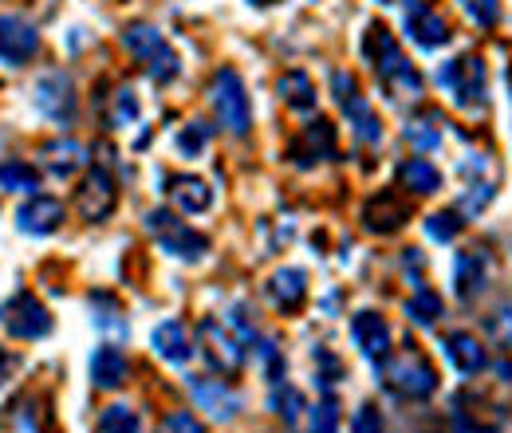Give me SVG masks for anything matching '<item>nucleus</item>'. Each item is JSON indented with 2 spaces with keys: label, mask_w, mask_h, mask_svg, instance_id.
<instances>
[{
  "label": "nucleus",
  "mask_w": 512,
  "mask_h": 433,
  "mask_svg": "<svg viewBox=\"0 0 512 433\" xmlns=\"http://www.w3.org/2000/svg\"><path fill=\"white\" fill-rule=\"evenodd\" d=\"M363 52H367V60L375 67L379 83H383L394 99H410V103L422 99V75H418L414 63L402 56V48H398V40L390 36L386 24H371V28H367Z\"/></svg>",
  "instance_id": "obj_1"
},
{
  "label": "nucleus",
  "mask_w": 512,
  "mask_h": 433,
  "mask_svg": "<svg viewBox=\"0 0 512 433\" xmlns=\"http://www.w3.org/2000/svg\"><path fill=\"white\" fill-rule=\"evenodd\" d=\"M123 44H127L130 56L146 67V75H150L154 83L178 79L182 56H178V48L162 36V28H154V24H130L127 32H123Z\"/></svg>",
  "instance_id": "obj_2"
},
{
  "label": "nucleus",
  "mask_w": 512,
  "mask_h": 433,
  "mask_svg": "<svg viewBox=\"0 0 512 433\" xmlns=\"http://www.w3.org/2000/svg\"><path fill=\"white\" fill-rule=\"evenodd\" d=\"M383 382L390 394H398V398H406V402H418V398H430L434 390H438V371L430 367V359L422 355V351H414L410 343H406V351L398 355V359H386L383 363Z\"/></svg>",
  "instance_id": "obj_3"
},
{
  "label": "nucleus",
  "mask_w": 512,
  "mask_h": 433,
  "mask_svg": "<svg viewBox=\"0 0 512 433\" xmlns=\"http://www.w3.org/2000/svg\"><path fill=\"white\" fill-rule=\"evenodd\" d=\"M209 103L217 111V123L225 126L229 134H249L253 126V107H249V91H245V79L237 75V67H221L213 75V87H209Z\"/></svg>",
  "instance_id": "obj_4"
},
{
  "label": "nucleus",
  "mask_w": 512,
  "mask_h": 433,
  "mask_svg": "<svg viewBox=\"0 0 512 433\" xmlns=\"http://www.w3.org/2000/svg\"><path fill=\"white\" fill-rule=\"evenodd\" d=\"M146 229L154 233V241H158L162 252H170V256H178V260H201V256L209 252V237L190 229L186 221H178L170 209H154V213L146 217Z\"/></svg>",
  "instance_id": "obj_5"
},
{
  "label": "nucleus",
  "mask_w": 512,
  "mask_h": 433,
  "mask_svg": "<svg viewBox=\"0 0 512 433\" xmlns=\"http://www.w3.org/2000/svg\"><path fill=\"white\" fill-rule=\"evenodd\" d=\"M438 87H446L457 107L481 111V107H485V63L477 60V56H457V60H449L446 67L438 71Z\"/></svg>",
  "instance_id": "obj_6"
},
{
  "label": "nucleus",
  "mask_w": 512,
  "mask_h": 433,
  "mask_svg": "<svg viewBox=\"0 0 512 433\" xmlns=\"http://www.w3.org/2000/svg\"><path fill=\"white\" fill-rule=\"evenodd\" d=\"M0 327H4L12 339L32 343V339H44V335L52 331V315H48V308H44L32 292H16V296H8V300L0 304Z\"/></svg>",
  "instance_id": "obj_7"
},
{
  "label": "nucleus",
  "mask_w": 512,
  "mask_h": 433,
  "mask_svg": "<svg viewBox=\"0 0 512 433\" xmlns=\"http://www.w3.org/2000/svg\"><path fill=\"white\" fill-rule=\"evenodd\" d=\"M201 347H205V359L217 374H237L245 367V347L233 339V331L217 315L201 319Z\"/></svg>",
  "instance_id": "obj_8"
},
{
  "label": "nucleus",
  "mask_w": 512,
  "mask_h": 433,
  "mask_svg": "<svg viewBox=\"0 0 512 433\" xmlns=\"http://www.w3.org/2000/svg\"><path fill=\"white\" fill-rule=\"evenodd\" d=\"M36 111L60 126L75 123L79 99H75V87H71V79H67L64 71H48V75L36 83Z\"/></svg>",
  "instance_id": "obj_9"
},
{
  "label": "nucleus",
  "mask_w": 512,
  "mask_h": 433,
  "mask_svg": "<svg viewBox=\"0 0 512 433\" xmlns=\"http://www.w3.org/2000/svg\"><path fill=\"white\" fill-rule=\"evenodd\" d=\"M489 284H493V256L481 252V248L457 252V264H453V292H457V300L473 304V300L485 296Z\"/></svg>",
  "instance_id": "obj_10"
},
{
  "label": "nucleus",
  "mask_w": 512,
  "mask_h": 433,
  "mask_svg": "<svg viewBox=\"0 0 512 433\" xmlns=\"http://www.w3.org/2000/svg\"><path fill=\"white\" fill-rule=\"evenodd\" d=\"M190 390H193V402L213 418V422H233L241 414V394L221 382V378H205V374H193L190 378Z\"/></svg>",
  "instance_id": "obj_11"
},
{
  "label": "nucleus",
  "mask_w": 512,
  "mask_h": 433,
  "mask_svg": "<svg viewBox=\"0 0 512 433\" xmlns=\"http://www.w3.org/2000/svg\"><path fill=\"white\" fill-rule=\"evenodd\" d=\"M402 24H406V36H410L418 48H426V52H438V48H446L449 44L446 20H442L426 0H406V8H402Z\"/></svg>",
  "instance_id": "obj_12"
},
{
  "label": "nucleus",
  "mask_w": 512,
  "mask_h": 433,
  "mask_svg": "<svg viewBox=\"0 0 512 433\" xmlns=\"http://www.w3.org/2000/svg\"><path fill=\"white\" fill-rule=\"evenodd\" d=\"M335 126L327 123V119H316V123H308L300 130V138L288 146V158L300 166V170H308V166H320V162H335Z\"/></svg>",
  "instance_id": "obj_13"
},
{
  "label": "nucleus",
  "mask_w": 512,
  "mask_h": 433,
  "mask_svg": "<svg viewBox=\"0 0 512 433\" xmlns=\"http://www.w3.org/2000/svg\"><path fill=\"white\" fill-rule=\"evenodd\" d=\"M36 52H40V32L20 16H0V63L24 67L28 60H36Z\"/></svg>",
  "instance_id": "obj_14"
},
{
  "label": "nucleus",
  "mask_w": 512,
  "mask_h": 433,
  "mask_svg": "<svg viewBox=\"0 0 512 433\" xmlns=\"http://www.w3.org/2000/svg\"><path fill=\"white\" fill-rule=\"evenodd\" d=\"M115 205H119V189H115L111 170L107 166H91L87 182L79 189V213L87 221H107L115 213Z\"/></svg>",
  "instance_id": "obj_15"
},
{
  "label": "nucleus",
  "mask_w": 512,
  "mask_h": 433,
  "mask_svg": "<svg viewBox=\"0 0 512 433\" xmlns=\"http://www.w3.org/2000/svg\"><path fill=\"white\" fill-rule=\"evenodd\" d=\"M64 225V205L60 197H48V193H32L20 209H16V229L28 233V237H48Z\"/></svg>",
  "instance_id": "obj_16"
},
{
  "label": "nucleus",
  "mask_w": 512,
  "mask_h": 433,
  "mask_svg": "<svg viewBox=\"0 0 512 433\" xmlns=\"http://www.w3.org/2000/svg\"><path fill=\"white\" fill-rule=\"evenodd\" d=\"M351 339H355V347L363 351L367 363H379V367H383L386 359H390V327H386L383 315L359 311V315L351 319Z\"/></svg>",
  "instance_id": "obj_17"
},
{
  "label": "nucleus",
  "mask_w": 512,
  "mask_h": 433,
  "mask_svg": "<svg viewBox=\"0 0 512 433\" xmlns=\"http://www.w3.org/2000/svg\"><path fill=\"white\" fill-rule=\"evenodd\" d=\"M150 347L166 359V363H174V367H186L193 359V335L186 323H178V319H162L154 331H150Z\"/></svg>",
  "instance_id": "obj_18"
},
{
  "label": "nucleus",
  "mask_w": 512,
  "mask_h": 433,
  "mask_svg": "<svg viewBox=\"0 0 512 433\" xmlns=\"http://www.w3.org/2000/svg\"><path fill=\"white\" fill-rule=\"evenodd\" d=\"M410 217V205L394 193V189H386V193H379L375 201H367V209H363V225L371 229V233H379V237H386V233H394V229H402V221Z\"/></svg>",
  "instance_id": "obj_19"
},
{
  "label": "nucleus",
  "mask_w": 512,
  "mask_h": 433,
  "mask_svg": "<svg viewBox=\"0 0 512 433\" xmlns=\"http://www.w3.org/2000/svg\"><path fill=\"white\" fill-rule=\"evenodd\" d=\"M268 300L276 304L280 311H300L304 300H308V276L300 268H280L268 276Z\"/></svg>",
  "instance_id": "obj_20"
},
{
  "label": "nucleus",
  "mask_w": 512,
  "mask_h": 433,
  "mask_svg": "<svg viewBox=\"0 0 512 433\" xmlns=\"http://www.w3.org/2000/svg\"><path fill=\"white\" fill-rule=\"evenodd\" d=\"M127 374H130V363L119 347H99L91 355V382L99 390H119L127 382Z\"/></svg>",
  "instance_id": "obj_21"
},
{
  "label": "nucleus",
  "mask_w": 512,
  "mask_h": 433,
  "mask_svg": "<svg viewBox=\"0 0 512 433\" xmlns=\"http://www.w3.org/2000/svg\"><path fill=\"white\" fill-rule=\"evenodd\" d=\"M446 355L449 363L457 367V371L465 374V378H473V374L485 371V363H489V355H485V347L469 335V331H453L446 339Z\"/></svg>",
  "instance_id": "obj_22"
},
{
  "label": "nucleus",
  "mask_w": 512,
  "mask_h": 433,
  "mask_svg": "<svg viewBox=\"0 0 512 433\" xmlns=\"http://www.w3.org/2000/svg\"><path fill=\"white\" fill-rule=\"evenodd\" d=\"M166 193H170V201L182 209V213H205L209 205H213V189L205 186L201 178H193V174H178V178H170L166 182Z\"/></svg>",
  "instance_id": "obj_23"
},
{
  "label": "nucleus",
  "mask_w": 512,
  "mask_h": 433,
  "mask_svg": "<svg viewBox=\"0 0 512 433\" xmlns=\"http://www.w3.org/2000/svg\"><path fill=\"white\" fill-rule=\"evenodd\" d=\"M339 107H343L347 123H351L355 138H359L363 146H379V138H383V123H379V115L371 111V103H367L363 95H351V99H343Z\"/></svg>",
  "instance_id": "obj_24"
},
{
  "label": "nucleus",
  "mask_w": 512,
  "mask_h": 433,
  "mask_svg": "<svg viewBox=\"0 0 512 433\" xmlns=\"http://www.w3.org/2000/svg\"><path fill=\"white\" fill-rule=\"evenodd\" d=\"M398 182H402V189H410L414 197H430V193L442 189V174H438V166L430 158H406L398 166Z\"/></svg>",
  "instance_id": "obj_25"
},
{
  "label": "nucleus",
  "mask_w": 512,
  "mask_h": 433,
  "mask_svg": "<svg viewBox=\"0 0 512 433\" xmlns=\"http://www.w3.org/2000/svg\"><path fill=\"white\" fill-rule=\"evenodd\" d=\"M44 166H48L56 178H71L75 170H83V166H87V150H83L75 138L48 142V146H44Z\"/></svg>",
  "instance_id": "obj_26"
},
{
  "label": "nucleus",
  "mask_w": 512,
  "mask_h": 433,
  "mask_svg": "<svg viewBox=\"0 0 512 433\" xmlns=\"http://www.w3.org/2000/svg\"><path fill=\"white\" fill-rule=\"evenodd\" d=\"M276 95L292 107V111H312L316 107V83L308 71H284L276 79Z\"/></svg>",
  "instance_id": "obj_27"
},
{
  "label": "nucleus",
  "mask_w": 512,
  "mask_h": 433,
  "mask_svg": "<svg viewBox=\"0 0 512 433\" xmlns=\"http://www.w3.org/2000/svg\"><path fill=\"white\" fill-rule=\"evenodd\" d=\"M402 134H406V142L414 150H438L442 146V115L438 111H422V115H414L410 123L402 126Z\"/></svg>",
  "instance_id": "obj_28"
},
{
  "label": "nucleus",
  "mask_w": 512,
  "mask_h": 433,
  "mask_svg": "<svg viewBox=\"0 0 512 433\" xmlns=\"http://www.w3.org/2000/svg\"><path fill=\"white\" fill-rule=\"evenodd\" d=\"M268 410H272V414H280L288 426H296V422H300V414L308 410V402H304V394H300L296 386H288V382L280 378V382H272V398H268Z\"/></svg>",
  "instance_id": "obj_29"
},
{
  "label": "nucleus",
  "mask_w": 512,
  "mask_h": 433,
  "mask_svg": "<svg viewBox=\"0 0 512 433\" xmlns=\"http://www.w3.org/2000/svg\"><path fill=\"white\" fill-rule=\"evenodd\" d=\"M0 189H12V193H36L40 189V170L20 162V158H4L0 162Z\"/></svg>",
  "instance_id": "obj_30"
},
{
  "label": "nucleus",
  "mask_w": 512,
  "mask_h": 433,
  "mask_svg": "<svg viewBox=\"0 0 512 433\" xmlns=\"http://www.w3.org/2000/svg\"><path fill=\"white\" fill-rule=\"evenodd\" d=\"M442 311H446L442 296H438V292H430V288H418V292L406 300V315H410L418 327H434V323L442 319Z\"/></svg>",
  "instance_id": "obj_31"
},
{
  "label": "nucleus",
  "mask_w": 512,
  "mask_h": 433,
  "mask_svg": "<svg viewBox=\"0 0 512 433\" xmlns=\"http://www.w3.org/2000/svg\"><path fill=\"white\" fill-rule=\"evenodd\" d=\"M91 319H95V327H99V331H111V335H123V339H127V319L119 315L115 296L95 292V296H91Z\"/></svg>",
  "instance_id": "obj_32"
},
{
  "label": "nucleus",
  "mask_w": 512,
  "mask_h": 433,
  "mask_svg": "<svg viewBox=\"0 0 512 433\" xmlns=\"http://www.w3.org/2000/svg\"><path fill=\"white\" fill-rule=\"evenodd\" d=\"M461 213L457 209H442V213H430L426 217V233H430V241H438V245H449L457 233H461Z\"/></svg>",
  "instance_id": "obj_33"
},
{
  "label": "nucleus",
  "mask_w": 512,
  "mask_h": 433,
  "mask_svg": "<svg viewBox=\"0 0 512 433\" xmlns=\"http://www.w3.org/2000/svg\"><path fill=\"white\" fill-rule=\"evenodd\" d=\"M99 433H142V418L130 406H107L99 418Z\"/></svg>",
  "instance_id": "obj_34"
},
{
  "label": "nucleus",
  "mask_w": 512,
  "mask_h": 433,
  "mask_svg": "<svg viewBox=\"0 0 512 433\" xmlns=\"http://www.w3.org/2000/svg\"><path fill=\"white\" fill-rule=\"evenodd\" d=\"M335 430H339V406H335V398L327 394L320 406L308 410V433H335Z\"/></svg>",
  "instance_id": "obj_35"
},
{
  "label": "nucleus",
  "mask_w": 512,
  "mask_h": 433,
  "mask_svg": "<svg viewBox=\"0 0 512 433\" xmlns=\"http://www.w3.org/2000/svg\"><path fill=\"white\" fill-rule=\"evenodd\" d=\"M249 315H253V311L245 308V304H233V308H229V323H225V327H233V339H237L245 351L256 343V327Z\"/></svg>",
  "instance_id": "obj_36"
},
{
  "label": "nucleus",
  "mask_w": 512,
  "mask_h": 433,
  "mask_svg": "<svg viewBox=\"0 0 512 433\" xmlns=\"http://www.w3.org/2000/svg\"><path fill=\"white\" fill-rule=\"evenodd\" d=\"M138 123V95L123 87V91H115V103H111V126H130Z\"/></svg>",
  "instance_id": "obj_37"
},
{
  "label": "nucleus",
  "mask_w": 512,
  "mask_h": 433,
  "mask_svg": "<svg viewBox=\"0 0 512 433\" xmlns=\"http://www.w3.org/2000/svg\"><path fill=\"white\" fill-rule=\"evenodd\" d=\"M461 8L481 28H497V20H501V0H461Z\"/></svg>",
  "instance_id": "obj_38"
},
{
  "label": "nucleus",
  "mask_w": 512,
  "mask_h": 433,
  "mask_svg": "<svg viewBox=\"0 0 512 433\" xmlns=\"http://www.w3.org/2000/svg\"><path fill=\"white\" fill-rule=\"evenodd\" d=\"M209 134H213V126H209V123H190L182 134H178V150H182L186 158H197V154L205 150Z\"/></svg>",
  "instance_id": "obj_39"
},
{
  "label": "nucleus",
  "mask_w": 512,
  "mask_h": 433,
  "mask_svg": "<svg viewBox=\"0 0 512 433\" xmlns=\"http://www.w3.org/2000/svg\"><path fill=\"white\" fill-rule=\"evenodd\" d=\"M256 359L264 363V374H268V382H280V378H284V355L276 351V343L260 339V343H256Z\"/></svg>",
  "instance_id": "obj_40"
},
{
  "label": "nucleus",
  "mask_w": 512,
  "mask_h": 433,
  "mask_svg": "<svg viewBox=\"0 0 512 433\" xmlns=\"http://www.w3.org/2000/svg\"><path fill=\"white\" fill-rule=\"evenodd\" d=\"M154 433H205V426L193 418L190 410H174V414H166V418L158 422Z\"/></svg>",
  "instance_id": "obj_41"
},
{
  "label": "nucleus",
  "mask_w": 512,
  "mask_h": 433,
  "mask_svg": "<svg viewBox=\"0 0 512 433\" xmlns=\"http://www.w3.org/2000/svg\"><path fill=\"white\" fill-rule=\"evenodd\" d=\"M489 201H493V182H477V186H469V193L461 197L457 213H469V217H477V213H481Z\"/></svg>",
  "instance_id": "obj_42"
},
{
  "label": "nucleus",
  "mask_w": 512,
  "mask_h": 433,
  "mask_svg": "<svg viewBox=\"0 0 512 433\" xmlns=\"http://www.w3.org/2000/svg\"><path fill=\"white\" fill-rule=\"evenodd\" d=\"M351 433H383V414L367 402V406H359V414H355V422H351Z\"/></svg>",
  "instance_id": "obj_43"
},
{
  "label": "nucleus",
  "mask_w": 512,
  "mask_h": 433,
  "mask_svg": "<svg viewBox=\"0 0 512 433\" xmlns=\"http://www.w3.org/2000/svg\"><path fill=\"white\" fill-rule=\"evenodd\" d=\"M316 359H320V386L323 390H331L335 386V378H343V363L331 355V351H316Z\"/></svg>",
  "instance_id": "obj_44"
},
{
  "label": "nucleus",
  "mask_w": 512,
  "mask_h": 433,
  "mask_svg": "<svg viewBox=\"0 0 512 433\" xmlns=\"http://www.w3.org/2000/svg\"><path fill=\"white\" fill-rule=\"evenodd\" d=\"M16 367H20V363H16V355L0 347V382H8V378H12V371H16Z\"/></svg>",
  "instance_id": "obj_45"
},
{
  "label": "nucleus",
  "mask_w": 512,
  "mask_h": 433,
  "mask_svg": "<svg viewBox=\"0 0 512 433\" xmlns=\"http://www.w3.org/2000/svg\"><path fill=\"white\" fill-rule=\"evenodd\" d=\"M457 433H497L493 426H477V422H457Z\"/></svg>",
  "instance_id": "obj_46"
},
{
  "label": "nucleus",
  "mask_w": 512,
  "mask_h": 433,
  "mask_svg": "<svg viewBox=\"0 0 512 433\" xmlns=\"http://www.w3.org/2000/svg\"><path fill=\"white\" fill-rule=\"evenodd\" d=\"M256 8H268V4H276V0H253Z\"/></svg>",
  "instance_id": "obj_47"
},
{
  "label": "nucleus",
  "mask_w": 512,
  "mask_h": 433,
  "mask_svg": "<svg viewBox=\"0 0 512 433\" xmlns=\"http://www.w3.org/2000/svg\"><path fill=\"white\" fill-rule=\"evenodd\" d=\"M383 4H390V0H383Z\"/></svg>",
  "instance_id": "obj_48"
}]
</instances>
